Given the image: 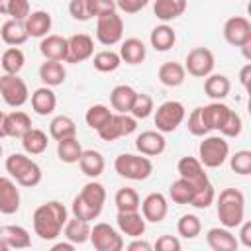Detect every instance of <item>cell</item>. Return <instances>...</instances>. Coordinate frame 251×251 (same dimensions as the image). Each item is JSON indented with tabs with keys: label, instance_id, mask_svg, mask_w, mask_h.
Masks as SVG:
<instances>
[{
	"label": "cell",
	"instance_id": "obj_1",
	"mask_svg": "<svg viewBox=\"0 0 251 251\" xmlns=\"http://www.w3.org/2000/svg\"><path fill=\"white\" fill-rule=\"evenodd\" d=\"M31 220H33L35 235H39L45 241H51L63 231L69 218H67V208L61 202L51 200V202H45V204L37 206Z\"/></svg>",
	"mask_w": 251,
	"mask_h": 251
},
{
	"label": "cell",
	"instance_id": "obj_2",
	"mask_svg": "<svg viewBox=\"0 0 251 251\" xmlns=\"http://www.w3.org/2000/svg\"><path fill=\"white\" fill-rule=\"evenodd\" d=\"M218 218L226 229L239 227L245 222V196L237 188H224L218 196Z\"/></svg>",
	"mask_w": 251,
	"mask_h": 251
},
{
	"label": "cell",
	"instance_id": "obj_3",
	"mask_svg": "<svg viewBox=\"0 0 251 251\" xmlns=\"http://www.w3.org/2000/svg\"><path fill=\"white\" fill-rule=\"evenodd\" d=\"M6 171L16 180V184L25 186V188L37 186L41 182V176H43L41 167L24 153H12L6 159Z\"/></svg>",
	"mask_w": 251,
	"mask_h": 251
},
{
	"label": "cell",
	"instance_id": "obj_4",
	"mask_svg": "<svg viewBox=\"0 0 251 251\" xmlns=\"http://www.w3.org/2000/svg\"><path fill=\"white\" fill-rule=\"evenodd\" d=\"M114 169L120 176L129 180H145L153 173V163L149 157L133 155V153H122L114 161Z\"/></svg>",
	"mask_w": 251,
	"mask_h": 251
},
{
	"label": "cell",
	"instance_id": "obj_5",
	"mask_svg": "<svg viewBox=\"0 0 251 251\" xmlns=\"http://www.w3.org/2000/svg\"><path fill=\"white\" fill-rule=\"evenodd\" d=\"M227 155H229V145L222 135H208L198 145V157H200L198 161L202 167H208V169L222 167Z\"/></svg>",
	"mask_w": 251,
	"mask_h": 251
},
{
	"label": "cell",
	"instance_id": "obj_6",
	"mask_svg": "<svg viewBox=\"0 0 251 251\" xmlns=\"http://www.w3.org/2000/svg\"><path fill=\"white\" fill-rule=\"evenodd\" d=\"M186 112H184V106L176 100H167L163 102L157 112H155V126H157V131L159 133H171L175 131L182 120H184Z\"/></svg>",
	"mask_w": 251,
	"mask_h": 251
},
{
	"label": "cell",
	"instance_id": "obj_7",
	"mask_svg": "<svg viewBox=\"0 0 251 251\" xmlns=\"http://www.w3.org/2000/svg\"><path fill=\"white\" fill-rule=\"evenodd\" d=\"M0 94L10 108H20L29 98L27 84L18 75H2L0 76Z\"/></svg>",
	"mask_w": 251,
	"mask_h": 251
},
{
	"label": "cell",
	"instance_id": "obj_8",
	"mask_svg": "<svg viewBox=\"0 0 251 251\" xmlns=\"http://www.w3.org/2000/svg\"><path fill=\"white\" fill-rule=\"evenodd\" d=\"M90 243L94 251H124V237L104 222L90 227Z\"/></svg>",
	"mask_w": 251,
	"mask_h": 251
},
{
	"label": "cell",
	"instance_id": "obj_9",
	"mask_svg": "<svg viewBox=\"0 0 251 251\" xmlns=\"http://www.w3.org/2000/svg\"><path fill=\"white\" fill-rule=\"evenodd\" d=\"M124 35V20L116 12L96 18V39L102 45H116Z\"/></svg>",
	"mask_w": 251,
	"mask_h": 251
},
{
	"label": "cell",
	"instance_id": "obj_10",
	"mask_svg": "<svg viewBox=\"0 0 251 251\" xmlns=\"http://www.w3.org/2000/svg\"><path fill=\"white\" fill-rule=\"evenodd\" d=\"M214 53L206 47H194L192 51H188L186 61H184V71H188V75L198 76V78H206L212 75L214 71Z\"/></svg>",
	"mask_w": 251,
	"mask_h": 251
},
{
	"label": "cell",
	"instance_id": "obj_11",
	"mask_svg": "<svg viewBox=\"0 0 251 251\" xmlns=\"http://www.w3.org/2000/svg\"><path fill=\"white\" fill-rule=\"evenodd\" d=\"M137 129V120L127 116V114H112L110 122L98 131L100 139L104 141H116L118 137L129 135Z\"/></svg>",
	"mask_w": 251,
	"mask_h": 251
},
{
	"label": "cell",
	"instance_id": "obj_12",
	"mask_svg": "<svg viewBox=\"0 0 251 251\" xmlns=\"http://www.w3.org/2000/svg\"><path fill=\"white\" fill-rule=\"evenodd\" d=\"M224 37L233 47L251 43V22L243 16H233L224 24Z\"/></svg>",
	"mask_w": 251,
	"mask_h": 251
},
{
	"label": "cell",
	"instance_id": "obj_13",
	"mask_svg": "<svg viewBox=\"0 0 251 251\" xmlns=\"http://www.w3.org/2000/svg\"><path fill=\"white\" fill-rule=\"evenodd\" d=\"M176 171L180 175V178H184L194 190L202 188L204 184H208V175L204 173V167L200 165V161L196 157H182L176 165Z\"/></svg>",
	"mask_w": 251,
	"mask_h": 251
},
{
	"label": "cell",
	"instance_id": "obj_14",
	"mask_svg": "<svg viewBox=\"0 0 251 251\" xmlns=\"http://www.w3.org/2000/svg\"><path fill=\"white\" fill-rule=\"evenodd\" d=\"M94 53V41L86 33H75L67 39V63H82Z\"/></svg>",
	"mask_w": 251,
	"mask_h": 251
},
{
	"label": "cell",
	"instance_id": "obj_15",
	"mask_svg": "<svg viewBox=\"0 0 251 251\" xmlns=\"http://www.w3.org/2000/svg\"><path fill=\"white\" fill-rule=\"evenodd\" d=\"M167 212H169V204H167V198L161 192H151L141 202V216H143L145 222L159 224V222L165 220Z\"/></svg>",
	"mask_w": 251,
	"mask_h": 251
},
{
	"label": "cell",
	"instance_id": "obj_16",
	"mask_svg": "<svg viewBox=\"0 0 251 251\" xmlns=\"http://www.w3.org/2000/svg\"><path fill=\"white\" fill-rule=\"evenodd\" d=\"M165 147H167V141H165L163 133L153 131V129L143 131V133L137 135V139H135V149H137L143 157H157V155H161V153L165 151Z\"/></svg>",
	"mask_w": 251,
	"mask_h": 251
},
{
	"label": "cell",
	"instance_id": "obj_17",
	"mask_svg": "<svg viewBox=\"0 0 251 251\" xmlns=\"http://www.w3.org/2000/svg\"><path fill=\"white\" fill-rule=\"evenodd\" d=\"M20 208V190L8 176H0V214H16Z\"/></svg>",
	"mask_w": 251,
	"mask_h": 251
},
{
	"label": "cell",
	"instance_id": "obj_18",
	"mask_svg": "<svg viewBox=\"0 0 251 251\" xmlns=\"http://www.w3.org/2000/svg\"><path fill=\"white\" fill-rule=\"evenodd\" d=\"M118 227L124 235L139 239L145 233V220L139 212H118Z\"/></svg>",
	"mask_w": 251,
	"mask_h": 251
},
{
	"label": "cell",
	"instance_id": "obj_19",
	"mask_svg": "<svg viewBox=\"0 0 251 251\" xmlns=\"http://www.w3.org/2000/svg\"><path fill=\"white\" fill-rule=\"evenodd\" d=\"M206 241H208L212 251H237V247H239L237 237L229 229H226V227H212V229H208Z\"/></svg>",
	"mask_w": 251,
	"mask_h": 251
},
{
	"label": "cell",
	"instance_id": "obj_20",
	"mask_svg": "<svg viewBox=\"0 0 251 251\" xmlns=\"http://www.w3.org/2000/svg\"><path fill=\"white\" fill-rule=\"evenodd\" d=\"M39 51L45 57V61H67V39L61 35H47L39 43Z\"/></svg>",
	"mask_w": 251,
	"mask_h": 251
},
{
	"label": "cell",
	"instance_id": "obj_21",
	"mask_svg": "<svg viewBox=\"0 0 251 251\" xmlns=\"http://www.w3.org/2000/svg\"><path fill=\"white\" fill-rule=\"evenodd\" d=\"M31 129V118L25 112H10L4 118V133L6 137H24Z\"/></svg>",
	"mask_w": 251,
	"mask_h": 251
},
{
	"label": "cell",
	"instance_id": "obj_22",
	"mask_svg": "<svg viewBox=\"0 0 251 251\" xmlns=\"http://www.w3.org/2000/svg\"><path fill=\"white\" fill-rule=\"evenodd\" d=\"M27 37H47L49 29H51V16L45 10H37V12H29L27 20L24 22Z\"/></svg>",
	"mask_w": 251,
	"mask_h": 251
},
{
	"label": "cell",
	"instance_id": "obj_23",
	"mask_svg": "<svg viewBox=\"0 0 251 251\" xmlns=\"http://www.w3.org/2000/svg\"><path fill=\"white\" fill-rule=\"evenodd\" d=\"M200 108H202V120H204V126L208 131H212V129L220 131V127L224 126V122L231 110L229 106H226L222 102H212V104L200 106Z\"/></svg>",
	"mask_w": 251,
	"mask_h": 251
},
{
	"label": "cell",
	"instance_id": "obj_24",
	"mask_svg": "<svg viewBox=\"0 0 251 251\" xmlns=\"http://www.w3.org/2000/svg\"><path fill=\"white\" fill-rule=\"evenodd\" d=\"M0 239L10 247V249H25L31 245L29 231L22 226H2L0 227Z\"/></svg>",
	"mask_w": 251,
	"mask_h": 251
},
{
	"label": "cell",
	"instance_id": "obj_25",
	"mask_svg": "<svg viewBox=\"0 0 251 251\" xmlns=\"http://www.w3.org/2000/svg\"><path fill=\"white\" fill-rule=\"evenodd\" d=\"M135 90L127 84H118L116 88H112L110 92V104L116 110V114H129L133 100H135Z\"/></svg>",
	"mask_w": 251,
	"mask_h": 251
},
{
	"label": "cell",
	"instance_id": "obj_26",
	"mask_svg": "<svg viewBox=\"0 0 251 251\" xmlns=\"http://www.w3.org/2000/svg\"><path fill=\"white\" fill-rule=\"evenodd\" d=\"M118 55H120V59L126 61L127 65H139V63L145 61L147 49H145V45H143L141 39H137V37H129V39H126V41L122 43Z\"/></svg>",
	"mask_w": 251,
	"mask_h": 251
},
{
	"label": "cell",
	"instance_id": "obj_27",
	"mask_svg": "<svg viewBox=\"0 0 251 251\" xmlns=\"http://www.w3.org/2000/svg\"><path fill=\"white\" fill-rule=\"evenodd\" d=\"M55 106H57V96H55V92L51 88L41 86V88L33 90V94H31V108H33L35 114L49 116L55 110Z\"/></svg>",
	"mask_w": 251,
	"mask_h": 251
},
{
	"label": "cell",
	"instance_id": "obj_28",
	"mask_svg": "<svg viewBox=\"0 0 251 251\" xmlns=\"http://www.w3.org/2000/svg\"><path fill=\"white\" fill-rule=\"evenodd\" d=\"M0 37L10 47H18V45L25 43L27 41V31H25L24 22H16V20L4 22L2 27H0Z\"/></svg>",
	"mask_w": 251,
	"mask_h": 251
},
{
	"label": "cell",
	"instance_id": "obj_29",
	"mask_svg": "<svg viewBox=\"0 0 251 251\" xmlns=\"http://www.w3.org/2000/svg\"><path fill=\"white\" fill-rule=\"evenodd\" d=\"M78 165H80V171H82L86 176H90V178L100 176V175L104 173V167H106L102 153H100V151H94V149L82 151V155H80V159H78Z\"/></svg>",
	"mask_w": 251,
	"mask_h": 251
},
{
	"label": "cell",
	"instance_id": "obj_30",
	"mask_svg": "<svg viewBox=\"0 0 251 251\" xmlns=\"http://www.w3.org/2000/svg\"><path fill=\"white\" fill-rule=\"evenodd\" d=\"M39 78L41 82L49 88V86H59L65 82L67 78V71L63 67V63H57V61H45L41 63L39 67Z\"/></svg>",
	"mask_w": 251,
	"mask_h": 251
},
{
	"label": "cell",
	"instance_id": "obj_31",
	"mask_svg": "<svg viewBox=\"0 0 251 251\" xmlns=\"http://www.w3.org/2000/svg\"><path fill=\"white\" fill-rule=\"evenodd\" d=\"M229 88H231V82H229V78L226 75H210L204 80V92H206V96H210L216 102L224 100L229 94Z\"/></svg>",
	"mask_w": 251,
	"mask_h": 251
},
{
	"label": "cell",
	"instance_id": "obj_32",
	"mask_svg": "<svg viewBox=\"0 0 251 251\" xmlns=\"http://www.w3.org/2000/svg\"><path fill=\"white\" fill-rule=\"evenodd\" d=\"M186 10V0H157L153 4V12L161 22H171Z\"/></svg>",
	"mask_w": 251,
	"mask_h": 251
},
{
	"label": "cell",
	"instance_id": "obj_33",
	"mask_svg": "<svg viewBox=\"0 0 251 251\" xmlns=\"http://www.w3.org/2000/svg\"><path fill=\"white\" fill-rule=\"evenodd\" d=\"M63 231H65L67 241L73 243V245H76V243L80 245V243H86L90 239V224L82 222V220H76V218L67 220Z\"/></svg>",
	"mask_w": 251,
	"mask_h": 251
},
{
	"label": "cell",
	"instance_id": "obj_34",
	"mask_svg": "<svg viewBox=\"0 0 251 251\" xmlns=\"http://www.w3.org/2000/svg\"><path fill=\"white\" fill-rule=\"evenodd\" d=\"M49 145V139H47V133L43 129H37V127H31L24 137H22V147L27 155H41Z\"/></svg>",
	"mask_w": 251,
	"mask_h": 251
},
{
	"label": "cell",
	"instance_id": "obj_35",
	"mask_svg": "<svg viewBox=\"0 0 251 251\" xmlns=\"http://www.w3.org/2000/svg\"><path fill=\"white\" fill-rule=\"evenodd\" d=\"M149 41H151V47L155 51H169L176 41V33L171 25L163 24V25L153 27V31L149 35Z\"/></svg>",
	"mask_w": 251,
	"mask_h": 251
},
{
	"label": "cell",
	"instance_id": "obj_36",
	"mask_svg": "<svg viewBox=\"0 0 251 251\" xmlns=\"http://www.w3.org/2000/svg\"><path fill=\"white\" fill-rule=\"evenodd\" d=\"M184 76H186V71L180 63L169 61L159 67V80L165 86H180L184 82Z\"/></svg>",
	"mask_w": 251,
	"mask_h": 251
},
{
	"label": "cell",
	"instance_id": "obj_37",
	"mask_svg": "<svg viewBox=\"0 0 251 251\" xmlns=\"http://www.w3.org/2000/svg\"><path fill=\"white\" fill-rule=\"evenodd\" d=\"M49 135L55 141H63V139H71L76 137V126L69 116H57L51 120L49 124Z\"/></svg>",
	"mask_w": 251,
	"mask_h": 251
},
{
	"label": "cell",
	"instance_id": "obj_38",
	"mask_svg": "<svg viewBox=\"0 0 251 251\" xmlns=\"http://www.w3.org/2000/svg\"><path fill=\"white\" fill-rule=\"evenodd\" d=\"M78 196L86 202V204H90L92 208H96V210H100L102 212V208H104V202H106V190H104V186L100 184V182H86L84 186H82V190L78 192Z\"/></svg>",
	"mask_w": 251,
	"mask_h": 251
},
{
	"label": "cell",
	"instance_id": "obj_39",
	"mask_svg": "<svg viewBox=\"0 0 251 251\" xmlns=\"http://www.w3.org/2000/svg\"><path fill=\"white\" fill-rule=\"evenodd\" d=\"M114 204H116L118 212H137L139 206H141V200H139V194L133 188L124 186V188H120L116 192Z\"/></svg>",
	"mask_w": 251,
	"mask_h": 251
},
{
	"label": "cell",
	"instance_id": "obj_40",
	"mask_svg": "<svg viewBox=\"0 0 251 251\" xmlns=\"http://www.w3.org/2000/svg\"><path fill=\"white\" fill-rule=\"evenodd\" d=\"M24 63H25V57L20 47H8L0 59V65L6 75H18L24 69Z\"/></svg>",
	"mask_w": 251,
	"mask_h": 251
},
{
	"label": "cell",
	"instance_id": "obj_41",
	"mask_svg": "<svg viewBox=\"0 0 251 251\" xmlns=\"http://www.w3.org/2000/svg\"><path fill=\"white\" fill-rule=\"evenodd\" d=\"M82 155V147H80V141L76 137H71V139H63V141H57V157L63 161V163H78Z\"/></svg>",
	"mask_w": 251,
	"mask_h": 251
},
{
	"label": "cell",
	"instance_id": "obj_42",
	"mask_svg": "<svg viewBox=\"0 0 251 251\" xmlns=\"http://www.w3.org/2000/svg\"><path fill=\"white\" fill-rule=\"evenodd\" d=\"M110 118H112V112H110V108L104 106V104H94V106H90V108L86 110V116H84L86 126L92 127V129H96V131H100V129L110 122Z\"/></svg>",
	"mask_w": 251,
	"mask_h": 251
},
{
	"label": "cell",
	"instance_id": "obj_43",
	"mask_svg": "<svg viewBox=\"0 0 251 251\" xmlns=\"http://www.w3.org/2000/svg\"><path fill=\"white\" fill-rule=\"evenodd\" d=\"M176 231H178V235H182L184 239H194V237H198L200 231H202V222H200V218L194 216V214H184V216H180V220H178V224H176Z\"/></svg>",
	"mask_w": 251,
	"mask_h": 251
},
{
	"label": "cell",
	"instance_id": "obj_44",
	"mask_svg": "<svg viewBox=\"0 0 251 251\" xmlns=\"http://www.w3.org/2000/svg\"><path fill=\"white\" fill-rule=\"evenodd\" d=\"M92 65H94V69L100 71V73H112V71H116V69L122 65V59H120V55L114 53V51H100V53L94 55Z\"/></svg>",
	"mask_w": 251,
	"mask_h": 251
},
{
	"label": "cell",
	"instance_id": "obj_45",
	"mask_svg": "<svg viewBox=\"0 0 251 251\" xmlns=\"http://www.w3.org/2000/svg\"><path fill=\"white\" fill-rule=\"evenodd\" d=\"M169 196L175 204H190L192 196H194V188L184 180V178H178L171 184L169 188Z\"/></svg>",
	"mask_w": 251,
	"mask_h": 251
},
{
	"label": "cell",
	"instance_id": "obj_46",
	"mask_svg": "<svg viewBox=\"0 0 251 251\" xmlns=\"http://www.w3.org/2000/svg\"><path fill=\"white\" fill-rule=\"evenodd\" d=\"M153 110H155V108H153V98H151L149 94H145V92H137L129 114H131V118H135V120H145V118L151 116Z\"/></svg>",
	"mask_w": 251,
	"mask_h": 251
},
{
	"label": "cell",
	"instance_id": "obj_47",
	"mask_svg": "<svg viewBox=\"0 0 251 251\" xmlns=\"http://www.w3.org/2000/svg\"><path fill=\"white\" fill-rule=\"evenodd\" d=\"M71 210H73V218L76 220H82V222H92L100 216V210L92 208L90 204H86L78 194L73 198V204H71Z\"/></svg>",
	"mask_w": 251,
	"mask_h": 251
},
{
	"label": "cell",
	"instance_id": "obj_48",
	"mask_svg": "<svg viewBox=\"0 0 251 251\" xmlns=\"http://www.w3.org/2000/svg\"><path fill=\"white\" fill-rule=\"evenodd\" d=\"M229 167L233 173L245 176V175H251V151L247 149H241V151H235L231 157H229Z\"/></svg>",
	"mask_w": 251,
	"mask_h": 251
},
{
	"label": "cell",
	"instance_id": "obj_49",
	"mask_svg": "<svg viewBox=\"0 0 251 251\" xmlns=\"http://www.w3.org/2000/svg\"><path fill=\"white\" fill-rule=\"evenodd\" d=\"M241 129H243L241 116H239L235 110H229V114H227L224 126L220 127V133H222L224 137H237V135L241 133Z\"/></svg>",
	"mask_w": 251,
	"mask_h": 251
},
{
	"label": "cell",
	"instance_id": "obj_50",
	"mask_svg": "<svg viewBox=\"0 0 251 251\" xmlns=\"http://www.w3.org/2000/svg\"><path fill=\"white\" fill-rule=\"evenodd\" d=\"M214 198H216L214 186H212V182H208V184H204L202 188L194 190V196H192V200H190V206L204 210V208H208V206L214 202Z\"/></svg>",
	"mask_w": 251,
	"mask_h": 251
},
{
	"label": "cell",
	"instance_id": "obj_51",
	"mask_svg": "<svg viewBox=\"0 0 251 251\" xmlns=\"http://www.w3.org/2000/svg\"><path fill=\"white\" fill-rule=\"evenodd\" d=\"M186 127H188V131H190L192 135H196V137H204V135L208 133V129H206V126H204V120H202V108H200V106L190 112L188 122H186Z\"/></svg>",
	"mask_w": 251,
	"mask_h": 251
},
{
	"label": "cell",
	"instance_id": "obj_52",
	"mask_svg": "<svg viewBox=\"0 0 251 251\" xmlns=\"http://www.w3.org/2000/svg\"><path fill=\"white\" fill-rule=\"evenodd\" d=\"M86 6H88L90 18H94V16L100 18V16L116 12V2L114 0H86Z\"/></svg>",
	"mask_w": 251,
	"mask_h": 251
},
{
	"label": "cell",
	"instance_id": "obj_53",
	"mask_svg": "<svg viewBox=\"0 0 251 251\" xmlns=\"http://www.w3.org/2000/svg\"><path fill=\"white\" fill-rule=\"evenodd\" d=\"M8 16H10V20L25 22L27 16H29V2L27 0H10Z\"/></svg>",
	"mask_w": 251,
	"mask_h": 251
},
{
	"label": "cell",
	"instance_id": "obj_54",
	"mask_svg": "<svg viewBox=\"0 0 251 251\" xmlns=\"http://www.w3.org/2000/svg\"><path fill=\"white\" fill-rule=\"evenodd\" d=\"M153 251H180V241L175 235H159L153 243Z\"/></svg>",
	"mask_w": 251,
	"mask_h": 251
},
{
	"label": "cell",
	"instance_id": "obj_55",
	"mask_svg": "<svg viewBox=\"0 0 251 251\" xmlns=\"http://www.w3.org/2000/svg\"><path fill=\"white\" fill-rule=\"evenodd\" d=\"M69 12L75 20L78 22H86L90 20V14H88V6H86V0H73L69 4Z\"/></svg>",
	"mask_w": 251,
	"mask_h": 251
},
{
	"label": "cell",
	"instance_id": "obj_56",
	"mask_svg": "<svg viewBox=\"0 0 251 251\" xmlns=\"http://www.w3.org/2000/svg\"><path fill=\"white\" fill-rule=\"evenodd\" d=\"M145 6H147V0H118L116 2V8H120L126 14H135Z\"/></svg>",
	"mask_w": 251,
	"mask_h": 251
},
{
	"label": "cell",
	"instance_id": "obj_57",
	"mask_svg": "<svg viewBox=\"0 0 251 251\" xmlns=\"http://www.w3.org/2000/svg\"><path fill=\"white\" fill-rule=\"evenodd\" d=\"M237 241H241V245H245V247H251V224L249 222H243L241 224L239 239Z\"/></svg>",
	"mask_w": 251,
	"mask_h": 251
},
{
	"label": "cell",
	"instance_id": "obj_58",
	"mask_svg": "<svg viewBox=\"0 0 251 251\" xmlns=\"http://www.w3.org/2000/svg\"><path fill=\"white\" fill-rule=\"evenodd\" d=\"M126 251H153V245L149 241H145V239H133L126 247Z\"/></svg>",
	"mask_w": 251,
	"mask_h": 251
},
{
	"label": "cell",
	"instance_id": "obj_59",
	"mask_svg": "<svg viewBox=\"0 0 251 251\" xmlns=\"http://www.w3.org/2000/svg\"><path fill=\"white\" fill-rule=\"evenodd\" d=\"M249 76H251V63H247V65L239 71V80H241V84H243L245 90L249 88Z\"/></svg>",
	"mask_w": 251,
	"mask_h": 251
},
{
	"label": "cell",
	"instance_id": "obj_60",
	"mask_svg": "<svg viewBox=\"0 0 251 251\" xmlns=\"http://www.w3.org/2000/svg\"><path fill=\"white\" fill-rule=\"evenodd\" d=\"M49 251H76V249H75L73 243H69V241H61V243H55Z\"/></svg>",
	"mask_w": 251,
	"mask_h": 251
},
{
	"label": "cell",
	"instance_id": "obj_61",
	"mask_svg": "<svg viewBox=\"0 0 251 251\" xmlns=\"http://www.w3.org/2000/svg\"><path fill=\"white\" fill-rule=\"evenodd\" d=\"M8 6H10V0H0V14L8 16Z\"/></svg>",
	"mask_w": 251,
	"mask_h": 251
},
{
	"label": "cell",
	"instance_id": "obj_62",
	"mask_svg": "<svg viewBox=\"0 0 251 251\" xmlns=\"http://www.w3.org/2000/svg\"><path fill=\"white\" fill-rule=\"evenodd\" d=\"M4 118H6V114H4V112H0V139H2V137H6V133H4Z\"/></svg>",
	"mask_w": 251,
	"mask_h": 251
},
{
	"label": "cell",
	"instance_id": "obj_63",
	"mask_svg": "<svg viewBox=\"0 0 251 251\" xmlns=\"http://www.w3.org/2000/svg\"><path fill=\"white\" fill-rule=\"evenodd\" d=\"M0 251H10V247H8V245H6L2 239H0Z\"/></svg>",
	"mask_w": 251,
	"mask_h": 251
},
{
	"label": "cell",
	"instance_id": "obj_64",
	"mask_svg": "<svg viewBox=\"0 0 251 251\" xmlns=\"http://www.w3.org/2000/svg\"><path fill=\"white\" fill-rule=\"evenodd\" d=\"M0 157H2V145H0Z\"/></svg>",
	"mask_w": 251,
	"mask_h": 251
}]
</instances>
